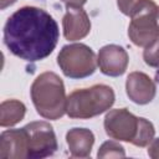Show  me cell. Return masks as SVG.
Segmentation results:
<instances>
[{
  "label": "cell",
  "mask_w": 159,
  "mask_h": 159,
  "mask_svg": "<svg viewBox=\"0 0 159 159\" xmlns=\"http://www.w3.org/2000/svg\"><path fill=\"white\" fill-rule=\"evenodd\" d=\"M60 30L43 9L24 6L16 10L4 26V43L9 51L29 62L46 58L55 50Z\"/></svg>",
  "instance_id": "cell-1"
},
{
  "label": "cell",
  "mask_w": 159,
  "mask_h": 159,
  "mask_svg": "<svg viewBox=\"0 0 159 159\" xmlns=\"http://www.w3.org/2000/svg\"><path fill=\"white\" fill-rule=\"evenodd\" d=\"M31 99L36 112L46 119H58L66 113L65 84L55 72L39 75L31 84Z\"/></svg>",
  "instance_id": "cell-2"
},
{
  "label": "cell",
  "mask_w": 159,
  "mask_h": 159,
  "mask_svg": "<svg viewBox=\"0 0 159 159\" xmlns=\"http://www.w3.org/2000/svg\"><path fill=\"white\" fill-rule=\"evenodd\" d=\"M114 91L107 84L76 89L67 97L66 113L70 118L88 119L108 111L114 103Z\"/></svg>",
  "instance_id": "cell-3"
},
{
  "label": "cell",
  "mask_w": 159,
  "mask_h": 159,
  "mask_svg": "<svg viewBox=\"0 0 159 159\" xmlns=\"http://www.w3.org/2000/svg\"><path fill=\"white\" fill-rule=\"evenodd\" d=\"M158 5L153 0H142L130 14L128 36L139 47H147L159 39Z\"/></svg>",
  "instance_id": "cell-4"
},
{
  "label": "cell",
  "mask_w": 159,
  "mask_h": 159,
  "mask_svg": "<svg viewBox=\"0 0 159 159\" xmlns=\"http://www.w3.org/2000/svg\"><path fill=\"white\" fill-rule=\"evenodd\" d=\"M57 63L63 75L73 80L93 75L98 65L93 50L84 43L63 46L57 56Z\"/></svg>",
  "instance_id": "cell-5"
},
{
  "label": "cell",
  "mask_w": 159,
  "mask_h": 159,
  "mask_svg": "<svg viewBox=\"0 0 159 159\" xmlns=\"http://www.w3.org/2000/svg\"><path fill=\"white\" fill-rule=\"evenodd\" d=\"M24 128L29 139V158H47L57 150L56 134L50 123L45 120H37L26 124Z\"/></svg>",
  "instance_id": "cell-6"
},
{
  "label": "cell",
  "mask_w": 159,
  "mask_h": 159,
  "mask_svg": "<svg viewBox=\"0 0 159 159\" xmlns=\"http://www.w3.org/2000/svg\"><path fill=\"white\" fill-rule=\"evenodd\" d=\"M103 124L107 135L112 139L132 143L139 128V117H135L127 108H117L106 114Z\"/></svg>",
  "instance_id": "cell-7"
},
{
  "label": "cell",
  "mask_w": 159,
  "mask_h": 159,
  "mask_svg": "<svg viewBox=\"0 0 159 159\" xmlns=\"http://www.w3.org/2000/svg\"><path fill=\"white\" fill-rule=\"evenodd\" d=\"M128 53L119 45H106L99 50L97 56L101 72L111 77L122 76L128 67Z\"/></svg>",
  "instance_id": "cell-8"
},
{
  "label": "cell",
  "mask_w": 159,
  "mask_h": 159,
  "mask_svg": "<svg viewBox=\"0 0 159 159\" xmlns=\"http://www.w3.org/2000/svg\"><path fill=\"white\" fill-rule=\"evenodd\" d=\"M1 159L29 158V139L25 128L4 130L0 135Z\"/></svg>",
  "instance_id": "cell-9"
},
{
  "label": "cell",
  "mask_w": 159,
  "mask_h": 159,
  "mask_svg": "<svg viewBox=\"0 0 159 159\" xmlns=\"http://www.w3.org/2000/svg\"><path fill=\"white\" fill-rule=\"evenodd\" d=\"M63 36L68 41L86 37L91 31V20L82 6H67L63 20Z\"/></svg>",
  "instance_id": "cell-10"
},
{
  "label": "cell",
  "mask_w": 159,
  "mask_h": 159,
  "mask_svg": "<svg viewBox=\"0 0 159 159\" xmlns=\"http://www.w3.org/2000/svg\"><path fill=\"white\" fill-rule=\"evenodd\" d=\"M125 92L132 102L137 104H147L154 99L157 87L148 75L135 71L127 77Z\"/></svg>",
  "instance_id": "cell-11"
},
{
  "label": "cell",
  "mask_w": 159,
  "mask_h": 159,
  "mask_svg": "<svg viewBox=\"0 0 159 159\" xmlns=\"http://www.w3.org/2000/svg\"><path fill=\"white\" fill-rule=\"evenodd\" d=\"M66 142L73 158H87L94 144V134L87 128H72L66 134Z\"/></svg>",
  "instance_id": "cell-12"
},
{
  "label": "cell",
  "mask_w": 159,
  "mask_h": 159,
  "mask_svg": "<svg viewBox=\"0 0 159 159\" xmlns=\"http://www.w3.org/2000/svg\"><path fill=\"white\" fill-rule=\"evenodd\" d=\"M0 125L12 127L21 122L26 113V107L17 99H6L0 106Z\"/></svg>",
  "instance_id": "cell-13"
},
{
  "label": "cell",
  "mask_w": 159,
  "mask_h": 159,
  "mask_svg": "<svg viewBox=\"0 0 159 159\" xmlns=\"http://www.w3.org/2000/svg\"><path fill=\"white\" fill-rule=\"evenodd\" d=\"M154 135H155V129L153 123L145 118L139 117V128L132 144L137 147H147L153 142Z\"/></svg>",
  "instance_id": "cell-14"
},
{
  "label": "cell",
  "mask_w": 159,
  "mask_h": 159,
  "mask_svg": "<svg viewBox=\"0 0 159 159\" xmlns=\"http://www.w3.org/2000/svg\"><path fill=\"white\" fill-rule=\"evenodd\" d=\"M98 158H123L125 157L124 148L114 140H107L104 142L97 153Z\"/></svg>",
  "instance_id": "cell-15"
},
{
  "label": "cell",
  "mask_w": 159,
  "mask_h": 159,
  "mask_svg": "<svg viewBox=\"0 0 159 159\" xmlns=\"http://www.w3.org/2000/svg\"><path fill=\"white\" fill-rule=\"evenodd\" d=\"M143 58L148 66L159 68V39L144 48Z\"/></svg>",
  "instance_id": "cell-16"
},
{
  "label": "cell",
  "mask_w": 159,
  "mask_h": 159,
  "mask_svg": "<svg viewBox=\"0 0 159 159\" xmlns=\"http://www.w3.org/2000/svg\"><path fill=\"white\" fill-rule=\"evenodd\" d=\"M142 0H117V6L120 10L122 14L130 16L134 7L140 2Z\"/></svg>",
  "instance_id": "cell-17"
},
{
  "label": "cell",
  "mask_w": 159,
  "mask_h": 159,
  "mask_svg": "<svg viewBox=\"0 0 159 159\" xmlns=\"http://www.w3.org/2000/svg\"><path fill=\"white\" fill-rule=\"evenodd\" d=\"M148 155L153 159H159V138L153 139L148 148Z\"/></svg>",
  "instance_id": "cell-18"
},
{
  "label": "cell",
  "mask_w": 159,
  "mask_h": 159,
  "mask_svg": "<svg viewBox=\"0 0 159 159\" xmlns=\"http://www.w3.org/2000/svg\"><path fill=\"white\" fill-rule=\"evenodd\" d=\"M62 2H65L67 6H82L86 4L87 0H61Z\"/></svg>",
  "instance_id": "cell-19"
},
{
  "label": "cell",
  "mask_w": 159,
  "mask_h": 159,
  "mask_svg": "<svg viewBox=\"0 0 159 159\" xmlns=\"http://www.w3.org/2000/svg\"><path fill=\"white\" fill-rule=\"evenodd\" d=\"M15 2H16V0H0V9L4 10V9H6L7 6H10Z\"/></svg>",
  "instance_id": "cell-20"
},
{
  "label": "cell",
  "mask_w": 159,
  "mask_h": 159,
  "mask_svg": "<svg viewBox=\"0 0 159 159\" xmlns=\"http://www.w3.org/2000/svg\"><path fill=\"white\" fill-rule=\"evenodd\" d=\"M157 17H158V25H159V6H158V14H157Z\"/></svg>",
  "instance_id": "cell-21"
}]
</instances>
